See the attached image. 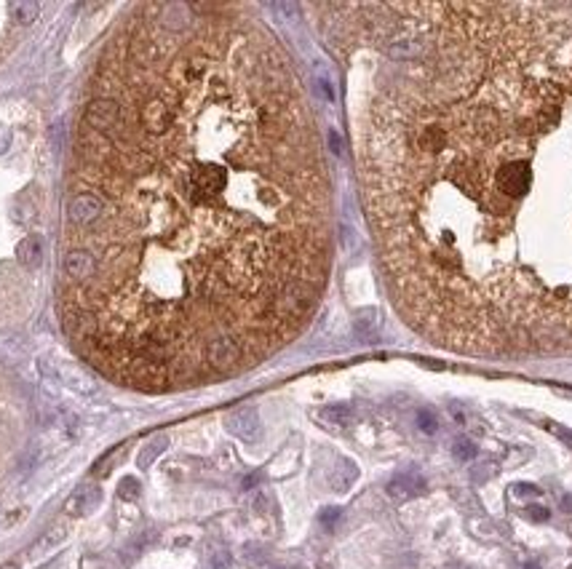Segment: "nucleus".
Listing matches in <instances>:
<instances>
[{"label":"nucleus","instance_id":"nucleus-1","mask_svg":"<svg viewBox=\"0 0 572 569\" xmlns=\"http://www.w3.org/2000/svg\"><path fill=\"white\" fill-rule=\"evenodd\" d=\"M59 254L61 329L123 387L225 380L305 329L332 187L303 83L251 11L123 14L88 81Z\"/></svg>","mask_w":572,"mask_h":569},{"label":"nucleus","instance_id":"nucleus-2","mask_svg":"<svg viewBox=\"0 0 572 569\" xmlns=\"http://www.w3.org/2000/svg\"><path fill=\"white\" fill-rule=\"evenodd\" d=\"M361 187L393 305L466 356L572 347V6L385 3Z\"/></svg>","mask_w":572,"mask_h":569},{"label":"nucleus","instance_id":"nucleus-3","mask_svg":"<svg viewBox=\"0 0 572 569\" xmlns=\"http://www.w3.org/2000/svg\"><path fill=\"white\" fill-rule=\"evenodd\" d=\"M227 430L241 438V441H257L260 433H263V425H260V414L254 407H238L227 414L225 420Z\"/></svg>","mask_w":572,"mask_h":569},{"label":"nucleus","instance_id":"nucleus-4","mask_svg":"<svg viewBox=\"0 0 572 569\" xmlns=\"http://www.w3.org/2000/svg\"><path fill=\"white\" fill-rule=\"evenodd\" d=\"M423 492H426V481H423V476H417L414 470L396 473V476L388 481V494L393 497V500H399V503L412 500V497H417V494H423Z\"/></svg>","mask_w":572,"mask_h":569},{"label":"nucleus","instance_id":"nucleus-5","mask_svg":"<svg viewBox=\"0 0 572 569\" xmlns=\"http://www.w3.org/2000/svg\"><path fill=\"white\" fill-rule=\"evenodd\" d=\"M97 503H99V487L97 484H83L67 500V513L70 516H86L88 510H94Z\"/></svg>","mask_w":572,"mask_h":569},{"label":"nucleus","instance_id":"nucleus-6","mask_svg":"<svg viewBox=\"0 0 572 569\" xmlns=\"http://www.w3.org/2000/svg\"><path fill=\"white\" fill-rule=\"evenodd\" d=\"M38 3H30V0H17V3H8V19L14 24H32L38 17Z\"/></svg>","mask_w":572,"mask_h":569},{"label":"nucleus","instance_id":"nucleus-7","mask_svg":"<svg viewBox=\"0 0 572 569\" xmlns=\"http://www.w3.org/2000/svg\"><path fill=\"white\" fill-rule=\"evenodd\" d=\"M166 447H169V438L166 436H155V438H150L147 444L142 447V452H140V457H137V465L142 467H150L155 460H158V454H164Z\"/></svg>","mask_w":572,"mask_h":569},{"label":"nucleus","instance_id":"nucleus-8","mask_svg":"<svg viewBox=\"0 0 572 569\" xmlns=\"http://www.w3.org/2000/svg\"><path fill=\"white\" fill-rule=\"evenodd\" d=\"M318 417H321L324 423H329V425L345 427V425H350V420H353V409L345 407V404H332V407L321 409Z\"/></svg>","mask_w":572,"mask_h":569},{"label":"nucleus","instance_id":"nucleus-9","mask_svg":"<svg viewBox=\"0 0 572 569\" xmlns=\"http://www.w3.org/2000/svg\"><path fill=\"white\" fill-rule=\"evenodd\" d=\"M41 254H43V246L35 235H27V238L17 246V257H19L21 264H30V267L38 264L41 262Z\"/></svg>","mask_w":572,"mask_h":569},{"label":"nucleus","instance_id":"nucleus-10","mask_svg":"<svg viewBox=\"0 0 572 569\" xmlns=\"http://www.w3.org/2000/svg\"><path fill=\"white\" fill-rule=\"evenodd\" d=\"M452 454H455V460H460V463H470V460L479 454V449H476V444H473L470 438H455Z\"/></svg>","mask_w":572,"mask_h":569},{"label":"nucleus","instance_id":"nucleus-11","mask_svg":"<svg viewBox=\"0 0 572 569\" xmlns=\"http://www.w3.org/2000/svg\"><path fill=\"white\" fill-rule=\"evenodd\" d=\"M414 423H417V427H420L423 433H428V436H433V433L439 430V417H436L433 409H420L417 417H414Z\"/></svg>","mask_w":572,"mask_h":569},{"label":"nucleus","instance_id":"nucleus-12","mask_svg":"<svg viewBox=\"0 0 572 569\" xmlns=\"http://www.w3.org/2000/svg\"><path fill=\"white\" fill-rule=\"evenodd\" d=\"M64 534H67V529L57 524L54 529H48V532H46V537H41V540H38V546H35V548H38V550L54 548L57 543H61V540H64Z\"/></svg>","mask_w":572,"mask_h":569},{"label":"nucleus","instance_id":"nucleus-13","mask_svg":"<svg viewBox=\"0 0 572 569\" xmlns=\"http://www.w3.org/2000/svg\"><path fill=\"white\" fill-rule=\"evenodd\" d=\"M118 494L123 500H137L140 497V481L137 479H123L121 487H118Z\"/></svg>","mask_w":572,"mask_h":569},{"label":"nucleus","instance_id":"nucleus-14","mask_svg":"<svg viewBox=\"0 0 572 569\" xmlns=\"http://www.w3.org/2000/svg\"><path fill=\"white\" fill-rule=\"evenodd\" d=\"M340 516H343V510L332 505V508H324L321 513H318V521H321V524H324L327 529H332L334 524H337V521H340Z\"/></svg>","mask_w":572,"mask_h":569},{"label":"nucleus","instance_id":"nucleus-15","mask_svg":"<svg viewBox=\"0 0 572 569\" xmlns=\"http://www.w3.org/2000/svg\"><path fill=\"white\" fill-rule=\"evenodd\" d=\"M524 516L530 519V521H549V508H543V505H530V508L524 510Z\"/></svg>","mask_w":572,"mask_h":569},{"label":"nucleus","instance_id":"nucleus-16","mask_svg":"<svg viewBox=\"0 0 572 569\" xmlns=\"http://www.w3.org/2000/svg\"><path fill=\"white\" fill-rule=\"evenodd\" d=\"M230 567V553L227 550H217L211 556V569H227Z\"/></svg>","mask_w":572,"mask_h":569},{"label":"nucleus","instance_id":"nucleus-17","mask_svg":"<svg viewBox=\"0 0 572 569\" xmlns=\"http://www.w3.org/2000/svg\"><path fill=\"white\" fill-rule=\"evenodd\" d=\"M513 494L516 497H540V489L532 487V484H516L513 487Z\"/></svg>","mask_w":572,"mask_h":569},{"label":"nucleus","instance_id":"nucleus-18","mask_svg":"<svg viewBox=\"0 0 572 569\" xmlns=\"http://www.w3.org/2000/svg\"><path fill=\"white\" fill-rule=\"evenodd\" d=\"M329 144H332V150H334L337 155L343 153V142H340V137H337V131H334V128L329 131Z\"/></svg>","mask_w":572,"mask_h":569},{"label":"nucleus","instance_id":"nucleus-19","mask_svg":"<svg viewBox=\"0 0 572 569\" xmlns=\"http://www.w3.org/2000/svg\"><path fill=\"white\" fill-rule=\"evenodd\" d=\"M8 144H11V134H8L6 128H0V153H6Z\"/></svg>","mask_w":572,"mask_h":569},{"label":"nucleus","instance_id":"nucleus-20","mask_svg":"<svg viewBox=\"0 0 572 569\" xmlns=\"http://www.w3.org/2000/svg\"><path fill=\"white\" fill-rule=\"evenodd\" d=\"M551 430H553V433H559L564 441H570V444H572V433H570V430H562V427H556V425H551Z\"/></svg>","mask_w":572,"mask_h":569},{"label":"nucleus","instance_id":"nucleus-21","mask_svg":"<svg viewBox=\"0 0 572 569\" xmlns=\"http://www.w3.org/2000/svg\"><path fill=\"white\" fill-rule=\"evenodd\" d=\"M562 508H564V510H572V497H564V500H562Z\"/></svg>","mask_w":572,"mask_h":569},{"label":"nucleus","instance_id":"nucleus-22","mask_svg":"<svg viewBox=\"0 0 572 569\" xmlns=\"http://www.w3.org/2000/svg\"><path fill=\"white\" fill-rule=\"evenodd\" d=\"M519 569H540V564H535V561H527V564H522Z\"/></svg>","mask_w":572,"mask_h":569},{"label":"nucleus","instance_id":"nucleus-23","mask_svg":"<svg viewBox=\"0 0 572 569\" xmlns=\"http://www.w3.org/2000/svg\"><path fill=\"white\" fill-rule=\"evenodd\" d=\"M3 569H19V567H17V564H14V561H11V564H6V567H3Z\"/></svg>","mask_w":572,"mask_h":569}]
</instances>
